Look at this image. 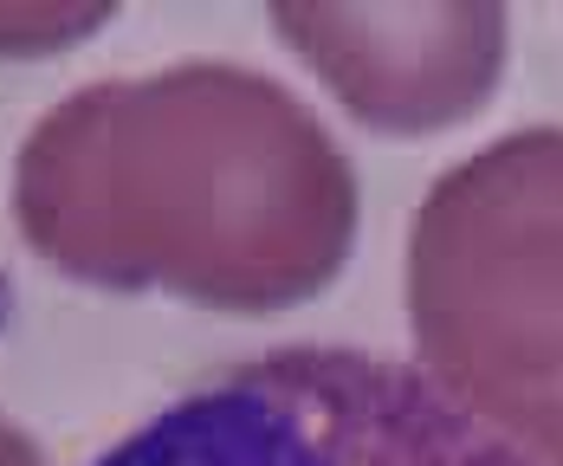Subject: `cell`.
Wrapping results in <instances>:
<instances>
[{"label": "cell", "instance_id": "277c9868", "mask_svg": "<svg viewBox=\"0 0 563 466\" xmlns=\"http://www.w3.org/2000/svg\"><path fill=\"white\" fill-rule=\"evenodd\" d=\"M273 33L369 130L421 136L473 116L506 71V7H273Z\"/></svg>", "mask_w": 563, "mask_h": 466}, {"label": "cell", "instance_id": "3957f363", "mask_svg": "<svg viewBox=\"0 0 563 466\" xmlns=\"http://www.w3.org/2000/svg\"><path fill=\"white\" fill-rule=\"evenodd\" d=\"M91 466H538L428 369L285 344L150 414Z\"/></svg>", "mask_w": 563, "mask_h": 466}, {"label": "cell", "instance_id": "5b68a950", "mask_svg": "<svg viewBox=\"0 0 563 466\" xmlns=\"http://www.w3.org/2000/svg\"><path fill=\"white\" fill-rule=\"evenodd\" d=\"M0 466H46L40 441H33L20 421H7V414H0Z\"/></svg>", "mask_w": 563, "mask_h": 466}, {"label": "cell", "instance_id": "7a4b0ae2", "mask_svg": "<svg viewBox=\"0 0 563 466\" xmlns=\"http://www.w3.org/2000/svg\"><path fill=\"white\" fill-rule=\"evenodd\" d=\"M421 369L538 466H563V130L453 163L408 233Z\"/></svg>", "mask_w": 563, "mask_h": 466}, {"label": "cell", "instance_id": "6da1fadb", "mask_svg": "<svg viewBox=\"0 0 563 466\" xmlns=\"http://www.w3.org/2000/svg\"><path fill=\"white\" fill-rule=\"evenodd\" d=\"M356 208L331 130L279 78L221 58L78 85L13 156V221L53 273L246 318L331 286Z\"/></svg>", "mask_w": 563, "mask_h": 466}]
</instances>
